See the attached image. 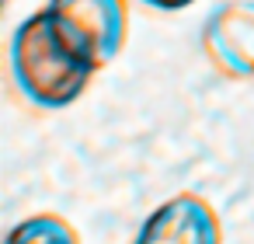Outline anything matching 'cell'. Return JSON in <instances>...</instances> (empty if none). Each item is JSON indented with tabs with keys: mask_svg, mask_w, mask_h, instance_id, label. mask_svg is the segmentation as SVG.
<instances>
[{
	"mask_svg": "<svg viewBox=\"0 0 254 244\" xmlns=\"http://www.w3.org/2000/svg\"><path fill=\"white\" fill-rule=\"evenodd\" d=\"M136 4H143V7H150V11L174 14V11H185V7H191L195 0H136Z\"/></svg>",
	"mask_w": 254,
	"mask_h": 244,
	"instance_id": "cell-6",
	"label": "cell"
},
{
	"mask_svg": "<svg viewBox=\"0 0 254 244\" xmlns=\"http://www.w3.org/2000/svg\"><path fill=\"white\" fill-rule=\"evenodd\" d=\"M98 67L84 60L53 25L49 7L32 11L11 35V77L21 98L35 108H70L91 87Z\"/></svg>",
	"mask_w": 254,
	"mask_h": 244,
	"instance_id": "cell-1",
	"label": "cell"
},
{
	"mask_svg": "<svg viewBox=\"0 0 254 244\" xmlns=\"http://www.w3.org/2000/svg\"><path fill=\"white\" fill-rule=\"evenodd\" d=\"M46 7L60 35L98 70L122 53L129 35L126 0H49Z\"/></svg>",
	"mask_w": 254,
	"mask_h": 244,
	"instance_id": "cell-2",
	"label": "cell"
},
{
	"mask_svg": "<svg viewBox=\"0 0 254 244\" xmlns=\"http://www.w3.org/2000/svg\"><path fill=\"white\" fill-rule=\"evenodd\" d=\"M4 244H80V237H77V230L63 216H56V213H32V216L18 220L7 230Z\"/></svg>",
	"mask_w": 254,
	"mask_h": 244,
	"instance_id": "cell-5",
	"label": "cell"
},
{
	"mask_svg": "<svg viewBox=\"0 0 254 244\" xmlns=\"http://www.w3.org/2000/svg\"><path fill=\"white\" fill-rule=\"evenodd\" d=\"M132 244H223V227L202 195L178 192L146 213Z\"/></svg>",
	"mask_w": 254,
	"mask_h": 244,
	"instance_id": "cell-3",
	"label": "cell"
},
{
	"mask_svg": "<svg viewBox=\"0 0 254 244\" xmlns=\"http://www.w3.org/2000/svg\"><path fill=\"white\" fill-rule=\"evenodd\" d=\"M209 60L237 81L254 77V0H223L202 25Z\"/></svg>",
	"mask_w": 254,
	"mask_h": 244,
	"instance_id": "cell-4",
	"label": "cell"
}]
</instances>
